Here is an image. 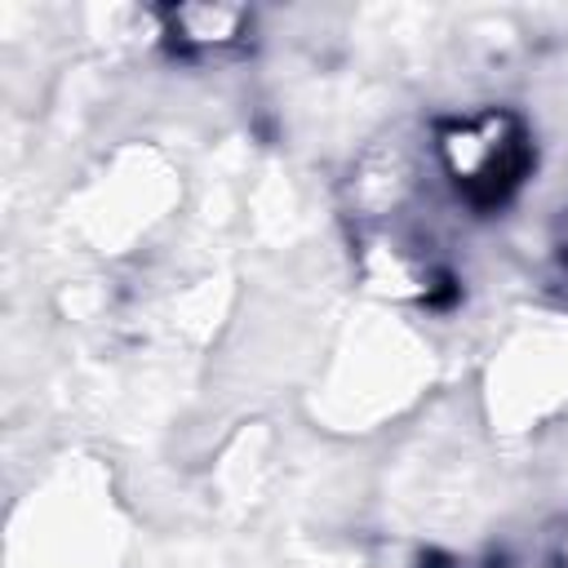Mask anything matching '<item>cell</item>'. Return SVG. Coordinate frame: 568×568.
<instances>
[{"label": "cell", "instance_id": "1", "mask_svg": "<svg viewBox=\"0 0 568 568\" xmlns=\"http://www.w3.org/2000/svg\"><path fill=\"white\" fill-rule=\"evenodd\" d=\"M444 151H448L453 178H457V182L466 186V195L479 200V204L501 200V195L519 182V173H524V164H528L524 138H519V133L510 129V120H501V115H488V120H479V124H462L457 138L444 142Z\"/></svg>", "mask_w": 568, "mask_h": 568}, {"label": "cell", "instance_id": "2", "mask_svg": "<svg viewBox=\"0 0 568 568\" xmlns=\"http://www.w3.org/2000/svg\"><path fill=\"white\" fill-rule=\"evenodd\" d=\"M240 22H244L240 9H178L173 13L178 36L191 44H226L240 36Z\"/></svg>", "mask_w": 568, "mask_h": 568}]
</instances>
